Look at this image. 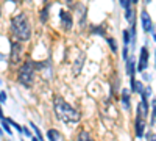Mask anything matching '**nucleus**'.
<instances>
[{
    "instance_id": "nucleus-1",
    "label": "nucleus",
    "mask_w": 156,
    "mask_h": 141,
    "mask_svg": "<svg viewBox=\"0 0 156 141\" xmlns=\"http://www.w3.org/2000/svg\"><path fill=\"white\" fill-rule=\"evenodd\" d=\"M11 33L17 41H28L31 36V24L27 17V14H20L14 16L11 19Z\"/></svg>"
},
{
    "instance_id": "nucleus-2",
    "label": "nucleus",
    "mask_w": 156,
    "mask_h": 141,
    "mask_svg": "<svg viewBox=\"0 0 156 141\" xmlns=\"http://www.w3.org/2000/svg\"><path fill=\"white\" fill-rule=\"evenodd\" d=\"M55 114L56 118L62 122H78L81 119V114L78 113L72 105H69L66 100H64L62 97H56L55 99Z\"/></svg>"
},
{
    "instance_id": "nucleus-3",
    "label": "nucleus",
    "mask_w": 156,
    "mask_h": 141,
    "mask_svg": "<svg viewBox=\"0 0 156 141\" xmlns=\"http://www.w3.org/2000/svg\"><path fill=\"white\" fill-rule=\"evenodd\" d=\"M17 80L22 86L25 88H30L34 82V68H33V61H25L23 65L19 69V75H17Z\"/></svg>"
},
{
    "instance_id": "nucleus-4",
    "label": "nucleus",
    "mask_w": 156,
    "mask_h": 141,
    "mask_svg": "<svg viewBox=\"0 0 156 141\" xmlns=\"http://www.w3.org/2000/svg\"><path fill=\"white\" fill-rule=\"evenodd\" d=\"M20 57H22V44H20L19 41H16V43H12V44H11V57H9L11 66L19 65Z\"/></svg>"
},
{
    "instance_id": "nucleus-5",
    "label": "nucleus",
    "mask_w": 156,
    "mask_h": 141,
    "mask_svg": "<svg viewBox=\"0 0 156 141\" xmlns=\"http://www.w3.org/2000/svg\"><path fill=\"white\" fill-rule=\"evenodd\" d=\"M148 49L144 46L140 49V54H139V61H137V71L139 72H144L148 68Z\"/></svg>"
},
{
    "instance_id": "nucleus-6",
    "label": "nucleus",
    "mask_w": 156,
    "mask_h": 141,
    "mask_svg": "<svg viewBox=\"0 0 156 141\" xmlns=\"http://www.w3.org/2000/svg\"><path fill=\"white\" fill-rule=\"evenodd\" d=\"M59 17H61V27H62V30H66V32L72 30V27H73V17H72L70 13L61 9L59 11Z\"/></svg>"
},
{
    "instance_id": "nucleus-7",
    "label": "nucleus",
    "mask_w": 156,
    "mask_h": 141,
    "mask_svg": "<svg viewBox=\"0 0 156 141\" xmlns=\"http://www.w3.org/2000/svg\"><path fill=\"white\" fill-rule=\"evenodd\" d=\"M140 25H142V28H144L145 33H151L153 30V22H151V17L147 11H142V14H140Z\"/></svg>"
},
{
    "instance_id": "nucleus-8",
    "label": "nucleus",
    "mask_w": 156,
    "mask_h": 141,
    "mask_svg": "<svg viewBox=\"0 0 156 141\" xmlns=\"http://www.w3.org/2000/svg\"><path fill=\"white\" fill-rule=\"evenodd\" d=\"M134 129H136V136L137 138H142L144 136V132H145V119L142 116H136V122H134Z\"/></svg>"
},
{
    "instance_id": "nucleus-9",
    "label": "nucleus",
    "mask_w": 156,
    "mask_h": 141,
    "mask_svg": "<svg viewBox=\"0 0 156 141\" xmlns=\"http://www.w3.org/2000/svg\"><path fill=\"white\" fill-rule=\"evenodd\" d=\"M84 61H86V55L81 52L80 55H78L76 61L73 63V74H75V75H78V74L81 72V69H83V66H84Z\"/></svg>"
},
{
    "instance_id": "nucleus-10",
    "label": "nucleus",
    "mask_w": 156,
    "mask_h": 141,
    "mask_svg": "<svg viewBox=\"0 0 156 141\" xmlns=\"http://www.w3.org/2000/svg\"><path fill=\"white\" fill-rule=\"evenodd\" d=\"M136 71H137V66H136V63H134L133 57L128 58V60H126V72H128V75L133 77V75L136 74Z\"/></svg>"
},
{
    "instance_id": "nucleus-11",
    "label": "nucleus",
    "mask_w": 156,
    "mask_h": 141,
    "mask_svg": "<svg viewBox=\"0 0 156 141\" xmlns=\"http://www.w3.org/2000/svg\"><path fill=\"white\" fill-rule=\"evenodd\" d=\"M120 97H122L123 108H125V110H128V108H129V91H128V89H122Z\"/></svg>"
},
{
    "instance_id": "nucleus-12",
    "label": "nucleus",
    "mask_w": 156,
    "mask_h": 141,
    "mask_svg": "<svg viewBox=\"0 0 156 141\" xmlns=\"http://www.w3.org/2000/svg\"><path fill=\"white\" fill-rule=\"evenodd\" d=\"M142 91H144V85H142L140 80H136V82H134V86H133V89H131V93L142 94Z\"/></svg>"
},
{
    "instance_id": "nucleus-13",
    "label": "nucleus",
    "mask_w": 156,
    "mask_h": 141,
    "mask_svg": "<svg viewBox=\"0 0 156 141\" xmlns=\"http://www.w3.org/2000/svg\"><path fill=\"white\" fill-rule=\"evenodd\" d=\"M47 136H48L50 141H58V139H59V133H58V130H55V129H50V130L47 132Z\"/></svg>"
},
{
    "instance_id": "nucleus-14",
    "label": "nucleus",
    "mask_w": 156,
    "mask_h": 141,
    "mask_svg": "<svg viewBox=\"0 0 156 141\" xmlns=\"http://www.w3.org/2000/svg\"><path fill=\"white\" fill-rule=\"evenodd\" d=\"M90 33L105 36V30H103V27H98V25H92V27H90Z\"/></svg>"
},
{
    "instance_id": "nucleus-15",
    "label": "nucleus",
    "mask_w": 156,
    "mask_h": 141,
    "mask_svg": "<svg viewBox=\"0 0 156 141\" xmlns=\"http://www.w3.org/2000/svg\"><path fill=\"white\" fill-rule=\"evenodd\" d=\"M90 139V135H89V132H86V130H81L80 133H78V141H89Z\"/></svg>"
},
{
    "instance_id": "nucleus-16",
    "label": "nucleus",
    "mask_w": 156,
    "mask_h": 141,
    "mask_svg": "<svg viewBox=\"0 0 156 141\" xmlns=\"http://www.w3.org/2000/svg\"><path fill=\"white\" fill-rule=\"evenodd\" d=\"M48 9H50V6L47 5V6L41 11V22H47V20H48Z\"/></svg>"
},
{
    "instance_id": "nucleus-17",
    "label": "nucleus",
    "mask_w": 156,
    "mask_h": 141,
    "mask_svg": "<svg viewBox=\"0 0 156 141\" xmlns=\"http://www.w3.org/2000/svg\"><path fill=\"white\" fill-rule=\"evenodd\" d=\"M30 127H31V129L34 130V133L37 135V139H39V141H44V136H42V133H41V130H39V129H37V127H36V124H33V122H30Z\"/></svg>"
},
{
    "instance_id": "nucleus-18",
    "label": "nucleus",
    "mask_w": 156,
    "mask_h": 141,
    "mask_svg": "<svg viewBox=\"0 0 156 141\" xmlns=\"http://www.w3.org/2000/svg\"><path fill=\"white\" fill-rule=\"evenodd\" d=\"M151 108H153V111H151V124H154L156 122V99L151 100Z\"/></svg>"
},
{
    "instance_id": "nucleus-19",
    "label": "nucleus",
    "mask_w": 156,
    "mask_h": 141,
    "mask_svg": "<svg viewBox=\"0 0 156 141\" xmlns=\"http://www.w3.org/2000/svg\"><path fill=\"white\" fill-rule=\"evenodd\" d=\"M106 43H108V46L111 47V50L114 54H117V46H115V41L112 39V38H106Z\"/></svg>"
},
{
    "instance_id": "nucleus-20",
    "label": "nucleus",
    "mask_w": 156,
    "mask_h": 141,
    "mask_svg": "<svg viewBox=\"0 0 156 141\" xmlns=\"http://www.w3.org/2000/svg\"><path fill=\"white\" fill-rule=\"evenodd\" d=\"M129 30H123V46H129Z\"/></svg>"
},
{
    "instance_id": "nucleus-21",
    "label": "nucleus",
    "mask_w": 156,
    "mask_h": 141,
    "mask_svg": "<svg viewBox=\"0 0 156 141\" xmlns=\"http://www.w3.org/2000/svg\"><path fill=\"white\" fill-rule=\"evenodd\" d=\"M142 97H145V99H148L150 96H151V88L150 86H147L145 89H144V91H142V94H140Z\"/></svg>"
},
{
    "instance_id": "nucleus-22",
    "label": "nucleus",
    "mask_w": 156,
    "mask_h": 141,
    "mask_svg": "<svg viewBox=\"0 0 156 141\" xmlns=\"http://www.w3.org/2000/svg\"><path fill=\"white\" fill-rule=\"evenodd\" d=\"M3 130H6V133H8V135H11V133H12V130L9 129V124H8V121H5V119H3Z\"/></svg>"
},
{
    "instance_id": "nucleus-23",
    "label": "nucleus",
    "mask_w": 156,
    "mask_h": 141,
    "mask_svg": "<svg viewBox=\"0 0 156 141\" xmlns=\"http://www.w3.org/2000/svg\"><path fill=\"white\" fill-rule=\"evenodd\" d=\"M129 54H128V46H123V50H122V57H123V60H128L129 57H128Z\"/></svg>"
},
{
    "instance_id": "nucleus-24",
    "label": "nucleus",
    "mask_w": 156,
    "mask_h": 141,
    "mask_svg": "<svg viewBox=\"0 0 156 141\" xmlns=\"http://www.w3.org/2000/svg\"><path fill=\"white\" fill-rule=\"evenodd\" d=\"M3 102H6V93L0 91V104H3Z\"/></svg>"
},
{
    "instance_id": "nucleus-25",
    "label": "nucleus",
    "mask_w": 156,
    "mask_h": 141,
    "mask_svg": "<svg viewBox=\"0 0 156 141\" xmlns=\"http://www.w3.org/2000/svg\"><path fill=\"white\" fill-rule=\"evenodd\" d=\"M147 139L148 141H156V133H148L147 135Z\"/></svg>"
},
{
    "instance_id": "nucleus-26",
    "label": "nucleus",
    "mask_w": 156,
    "mask_h": 141,
    "mask_svg": "<svg viewBox=\"0 0 156 141\" xmlns=\"http://www.w3.org/2000/svg\"><path fill=\"white\" fill-rule=\"evenodd\" d=\"M23 133L27 135V136H30V138H31V132H30V130L27 129V127H23Z\"/></svg>"
},
{
    "instance_id": "nucleus-27",
    "label": "nucleus",
    "mask_w": 156,
    "mask_h": 141,
    "mask_svg": "<svg viewBox=\"0 0 156 141\" xmlns=\"http://www.w3.org/2000/svg\"><path fill=\"white\" fill-rule=\"evenodd\" d=\"M151 32H153V39H154V43H156V28H153Z\"/></svg>"
},
{
    "instance_id": "nucleus-28",
    "label": "nucleus",
    "mask_w": 156,
    "mask_h": 141,
    "mask_svg": "<svg viewBox=\"0 0 156 141\" xmlns=\"http://www.w3.org/2000/svg\"><path fill=\"white\" fill-rule=\"evenodd\" d=\"M5 60H6V57L3 54H0V61H5Z\"/></svg>"
},
{
    "instance_id": "nucleus-29",
    "label": "nucleus",
    "mask_w": 156,
    "mask_h": 141,
    "mask_svg": "<svg viewBox=\"0 0 156 141\" xmlns=\"http://www.w3.org/2000/svg\"><path fill=\"white\" fill-rule=\"evenodd\" d=\"M5 118H3V113H2V110H0V121H3Z\"/></svg>"
},
{
    "instance_id": "nucleus-30",
    "label": "nucleus",
    "mask_w": 156,
    "mask_h": 141,
    "mask_svg": "<svg viewBox=\"0 0 156 141\" xmlns=\"http://www.w3.org/2000/svg\"><path fill=\"white\" fill-rule=\"evenodd\" d=\"M8 2H14V3H19L20 0H8Z\"/></svg>"
},
{
    "instance_id": "nucleus-31",
    "label": "nucleus",
    "mask_w": 156,
    "mask_h": 141,
    "mask_svg": "<svg viewBox=\"0 0 156 141\" xmlns=\"http://www.w3.org/2000/svg\"><path fill=\"white\" fill-rule=\"evenodd\" d=\"M137 2H139V0H131V3H133V5H134V3H137Z\"/></svg>"
},
{
    "instance_id": "nucleus-32",
    "label": "nucleus",
    "mask_w": 156,
    "mask_h": 141,
    "mask_svg": "<svg viewBox=\"0 0 156 141\" xmlns=\"http://www.w3.org/2000/svg\"><path fill=\"white\" fill-rule=\"evenodd\" d=\"M31 141H39V139H36V138H33V136H31Z\"/></svg>"
},
{
    "instance_id": "nucleus-33",
    "label": "nucleus",
    "mask_w": 156,
    "mask_h": 141,
    "mask_svg": "<svg viewBox=\"0 0 156 141\" xmlns=\"http://www.w3.org/2000/svg\"><path fill=\"white\" fill-rule=\"evenodd\" d=\"M154 66H156V54H154Z\"/></svg>"
},
{
    "instance_id": "nucleus-34",
    "label": "nucleus",
    "mask_w": 156,
    "mask_h": 141,
    "mask_svg": "<svg viewBox=\"0 0 156 141\" xmlns=\"http://www.w3.org/2000/svg\"><path fill=\"white\" fill-rule=\"evenodd\" d=\"M0 14H2V8H0Z\"/></svg>"
},
{
    "instance_id": "nucleus-35",
    "label": "nucleus",
    "mask_w": 156,
    "mask_h": 141,
    "mask_svg": "<svg viewBox=\"0 0 156 141\" xmlns=\"http://www.w3.org/2000/svg\"><path fill=\"white\" fill-rule=\"evenodd\" d=\"M0 136H2V130H0Z\"/></svg>"
},
{
    "instance_id": "nucleus-36",
    "label": "nucleus",
    "mask_w": 156,
    "mask_h": 141,
    "mask_svg": "<svg viewBox=\"0 0 156 141\" xmlns=\"http://www.w3.org/2000/svg\"><path fill=\"white\" fill-rule=\"evenodd\" d=\"M89 141H92V138H90V139H89Z\"/></svg>"
},
{
    "instance_id": "nucleus-37",
    "label": "nucleus",
    "mask_w": 156,
    "mask_h": 141,
    "mask_svg": "<svg viewBox=\"0 0 156 141\" xmlns=\"http://www.w3.org/2000/svg\"><path fill=\"white\" fill-rule=\"evenodd\" d=\"M147 2H150V0H147Z\"/></svg>"
}]
</instances>
